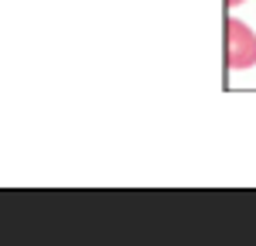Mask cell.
Masks as SVG:
<instances>
[{
	"label": "cell",
	"instance_id": "cell-2",
	"mask_svg": "<svg viewBox=\"0 0 256 246\" xmlns=\"http://www.w3.org/2000/svg\"><path fill=\"white\" fill-rule=\"evenodd\" d=\"M226 4H229V7H239V4H246V0H226Z\"/></svg>",
	"mask_w": 256,
	"mask_h": 246
},
{
	"label": "cell",
	"instance_id": "cell-1",
	"mask_svg": "<svg viewBox=\"0 0 256 246\" xmlns=\"http://www.w3.org/2000/svg\"><path fill=\"white\" fill-rule=\"evenodd\" d=\"M226 62H229L232 72L256 65V31L239 18L226 20Z\"/></svg>",
	"mask_w": 256,
	"mask_h": 246
}]
</instances>
